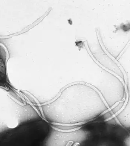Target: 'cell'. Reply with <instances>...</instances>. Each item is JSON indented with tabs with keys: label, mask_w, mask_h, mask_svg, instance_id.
Masks as SVG:
<instances>
[{
	"label": "cell",
	"mask_w": 130,
	"mask_h": 146,
	"mask_svg": "<svg viewBox=\"0 0 130 146\" xmlns=\"http://www.w3.org/2000/svg\"><path fill=\"white\" fill-rule=\"evenodd\" d=\"M48 129V125L43 121L26 123L0 135V145H38L46 138Z\"/></svg>",
	"instance_id": "6da1fadb"
}]
</instances>
